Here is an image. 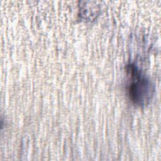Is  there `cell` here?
Instances as JSON below:
<instances>
[{
    "instance_id": "6da1fadb",
    "label": "cell",
    "mask_w": 161,
    "mask_h": 161,
    "mask_svg": "<svg viewBox=\"0 0 161 161\" xmlns=\"http://www.w3.org/2000/svg\"><path fill=\"white\" fill-rule=\"evenodd\" d=\"M128 71L131 77V82L128 88L129 96L135 104L143 105L149 101L152 95V84L145 76L141 75L135 67L130 65Z\"/></svg>"
}]
</instances>
